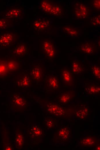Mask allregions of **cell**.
Wrapping results in <instances>:
<instances>
[{
	"label": "cell",
	"mask_w": 100,
	"mask_h": 150,
	"mask_svg": "<svg viewBox=\"0 0 100 150\" xmlns=\"http://www.w3.org/2000/svg\"><path fill=\"white\" fill-rule=\"evenodd\" d=\"M100 16L98 15L92 17L90 20V23L94 26H98L100 24Z\"/></svg>",
	"instance_id": "cell-26"
},
{
	"label": "cell",
	"mask_w": 100,
	"mask_h": 150,
	"mask_svg": "<svg viewBox=\"0 0 100 150\" xmlns=\"http://www.w3.org/2000/svg\"><path fill=\"white\" fill-rule=\"evenodd\" d=\"M85 90L88 94L95 95L100 93V88L99 86L97 84H91L86 87Z\"/></svg>",
	"instance_id": "cell-16"
},
{
	"label": "cell",
	"mask_w": 100,
	"mask_h": 150,
	"mask_svg": "<svg viewBox=\"0 0 100 150\" xmlns=\"http://www.w3.org/2000/svg\"><path fill=\"white\" fill-rule=\"evenodd\" d=\"M46 82L48 87L52 90L59 89V82L57 78L54 76L50 75L46 78Z\"/></svg>",
	"instance_id": "cell-12"
},
{
	"label": "cell",
	"mask_w": 100,
	"mask_h": 150,
	"mask_svg": "<svg viewBox=\"0 0 100 150\" xmlns=\"http://www.w3.org/2000/svg\"><path fill=\"white\" fill-rule=\"evenodd\" d=\"M73 13L75 17L78 19H84L88 18L91 11L86 5L79 1H75L73 4Z\"/></svg>",
	"instance_id": "cell-2"
},
{
	"label": "cell",
	"mask_w": 100,
	"mask_h": 150,
	"mask_svg": "<svg viewBox=\"0 0 100 150\" xmlns=\"http://www.w3.org/2000/svg\"><path fill=\"white\" fill-rule=\"evenodd\" d=\"M97 45L94 41H88L81 43L79 46L80 51L86 54L93 55L96 52Z\"/></svg>",
	"instance_id": "cell-4"
},
{
	"label": "cell",
	"mask_w": 100,
	"mask_h": 150,
	"mask_svg": "<svg viewBox=\"0 0 100 150\" xmlns=\"http://www.w3.org/2000/svg\"><path fill=\"white\" fill-rule=\"evenodd\" d=\"M97 150H100V145L97 146L96 148Z\"/></svg>",
	"instance_id": "cell-30"
},
{
	"label": "cell",
	"mask_w": 100,
	"mask_h": 150,
	"mask_svg": "<svg viewBox=\"0 0 100 150\" xmlns=\"http://www.w3.org/2000/svg\"><path fill=\"white\" fill-rule=\"evenodd\" d=\"M70 134V130L68 127L64 126L58 130L57 133L58 140L64 141L68 139Z\"/></svg>",
	"instance_id": "cell-14"
},
{
	"label": "cell",
	"mask_w": 100,
	"mask_h": 150,
	"mask_svg": "<svg viewBox=\"0 0 100 150\" xmlns=\"http://www.w3.org/2000/svg\"><path fill=\"white\" fill-rule=\"evenodd\" d=\"M63 31L68 35L73 37L79 35L78 30L70 25H66L63 28Z\"/></svg>",
	"instance_id": "cell-18"
},
{
	"label": "cell",
	"mask_w": 100,
	"mask_h": 150,
	"mask_svg": "<svg viewBox=\"0 0 100 150\" xmlns=\"http://www.w3.org/2000/svg\"><path fill=\"white\" fill-rule=\"evenodd\" d=\"M75 115L76 117L79 119H86L89 115V109L88 107L84 106L80 108L75 111Z\"/></svg>",
	"instance_id": "cell-17"
},
{
	"label": "cell",
	"mask_w": 100,
	"mask_h": 150,
	"mask_svg": "<svg viewBox=\"0 0 100 150\" xmlns=\"http://www.w3.org/2000/svg\"><path fill=\"white\" fill-rule=\"evenodd\" d=\"M41 7L46 13L60 17L64 14L63 9L59 4L51 1L44 0L41 3Z\"/></svg>",
	"instance_id": "cell-1"
},
{
	"label": "cell",
	"mask_w": 100,
	"mask_h": 150,
	"mask_svg": "<svg viewBox=\"0 0 100 150\" xmlns=\"http://www.w3.org/2000/svg\"><path fill=\"white\" fill-rule=\"evenodd\" d=\"M75 95V93L74 91H67L60 94L58 98V101L61 104H66L73 99Z\"/></svg>",
	"instance_id": "cell-11"
},
{
	"label": "cell",
	"mask_w": 100,
	"mask_h": 150,
	"mask_svg": "<svg viewBox=\"0 0 100 150\" xmlns=\"http://www.w3.org/2000/svg\"><path fill=\"white\" fill-rule=\"evenodd\" d=\"M33 129L34 133L36 136H39L42 134V131L39 128L35 127Z\"/></svg>",
	"instance_id": "cell-29"
},
{
	"label": "cell",
	"mask_w": 100,
	"mask_h": 150,
	"mask_svg": "<svg viewBox=\"0 0 100 150\" xmlns=\"http://www.w3.org/2000/svg\"><path fill=\"white\" fill-rule=\"evenodd\" d=\"M45 124L48 128H52L55 125V120L52 118L49 117L46 118L45 119Z\"/></svg>",
	"instance_id": "cell-25"
},
{
	"label": "cell",
	"mask_w": 100,
	"mask_h": 150,
	"mask_svg": "<svg viewBox=\"0 0 100 150\" xmlns=\"http://www.w3.org/2000/svg\"><path fill=\"white\" fill-rule=\"evenodd\" d=\"M7 22L6 20L4 19H0V29H3L6 26Z\"/></svg>",
	"instance_id": "cell-28"
},
{
	"label": "cell",
	"mask_w": 100,
	"mask_h": 150,
	"mask_svg": "<svg viewBox=\"0 0 100 150\" xmlns=\"http://www.w3.org/2000/svg\"><path fill=\"white\" fill-rule=\"evenodd\" d=\"M31 83V80L29 76L26 74L20 75L17 78L16 83L20 87L28 86Z\"/></svg>",
	"instance_id": "cell-15"
},
{
	"label": "cell",
	"mask_w": 100,
	"mask_h": 150,
	"mask_svg": "<svg viewBox=\"0 0 100 150\" xmlns=\"http://www.w3.org/2000/svg\"><path fill=\"white\" fill-rule=\"evenodd\" d=\"M12 103L18 107L24 106L26 104V102L20 96L18 95H15L12 98Z\"/></svg>",
	"instance_id": "cell-19"
},
{
	"label": "cell",
	"mask_w": 100,
	"mask_h": 150,
	"mask_svg": "<svg viewBox=\"0 0 100 150\" xmlns=\"http://www.w3.org/2000/svg\"><path fill=\"white\" fill-rule=\"evenodd\" d=\"M50 21L47 18H38L33 23L34 29L39 31H43L46 30L49 27Z\"/></svg>",
	"instance_id": "cell-8"
},
{
	"label": "cell",
	"mask_w": 100,
	"mask_h": 150,
	"mask_svg": "<svg viewBox=\"0 0 100 150\" xmlns=\"http://www.w3.org/2000/svg\"><path fill=\"white\" fill-rule=\"evenodd\" d=\"M90 68L93 75L96 79L99 80L100 78L99 67L97 65L93 64L91 66Z\"/></svg>",
	"instance_id": "cell-24"
},
{
	"label": "cell",
	"mask_w": 100,
	"mask_h": 150,
	"mask_svg": "<svg viewBox=\"0 0 100 150\" xmlns=\"http://www.w3.org/2000/svg\"><path fill=\"white\" fill-rule=\"evenodd\" d=\"M6 61L7 66L9 71H15L19 69V65L16 61L10 60Z\"/></svg>",
	"instance_id": "cell-21"
},
{
	"label": "cell",
	"mask_w": 100,
	"mask_h": 150,
	"mask_svg": "<svg viewBox=\"0 0 100 150\" xmlns=\"http://www.w3.org/2000/svg\"><path fill=\"white\" fill-rule=\"evenodd\" d=\"M97 142V138L94 136H87L82 138L80 141V145L83 147L95 146Z\"/></svg>",
	"instance_id": "cell-10"
},
{
	"label": "cell",
	"mask_w": 100,
	"mask_h": 150,
	"mask_svg": "<svg viewBox=\"0 0 100 150\" xmlns=\"http://www.w3.org/2000/svg\"><path fill=\"white\" fill-rule=\"evenodd\" d=\"M47 109L50 113L57 116H64L70 113L69 109L55 103H48L47 105Z\"/></svg>",
	"instance_id": "cell-3"
},
{
	"label": "cell",
	"mask_w": 100,
	"mask_h": 150,
	"mask_svg": "<svg viewBox=\"0 0 100 150\" xmlns=\"http://www.w3.org/2000/svg\"><path fill=\"white\" fill-rule=\"evenodd\" d=\"M8 71L6 61L0 59V76H6L8 74Z\"/></svg>",
	"instance_id": "cell-23"
},
{
	"label": "cell",
	"mask_w": 100,
	"mask_h": 150,
	"mask_svg": "<svg viewBox=\"0 0 100 150\" xmlns=\"http://www.w3.org/2000/svg\"><path fill=\"white\" fill-rule=\"evenodd\" d=\"M42 49L44 54L49 58H53L55 56L56 50L54 45L50 40H46L43 42Z\"/></svg>",
	"instance_id": "cell-5"
},
{
	"label": "cell",
	"mask_w": 100,
	"mask_h": 150,
	"mask_svg": "<svg viewBox=\"0 0 100 150\" xmlns=\"http://www.w3.org/2000/svg\"><path fill=\"white\" fill-rule=\"evenodd\" d=\"M22 10L21 8H14L7 12L5 14L7 18H16L20 16L22 13Z\"/></svg>",
	"instance_id": "cell-20"
},
{
	"label": "cell",
	"mask_w": 100,
	"mask_h": 150,
	"mask_svg": "<svg viewBox=\"0 0 100 150\" xmlns=\"http://www.w3.org/2000/svg\"><path fill=\"white\" fill-rule=\"evenodd\" d=\"M15 35L12 33H5L0 36V45L7 46L11 45L15 40Z\"/></svg>",
	"instance_id": "cell-9"
},
{
	"label": "cell",
	"mask_w": 100,
	"mask_h": 150,
	"mask_svg": "<svg viewBox=\"0 0 100 150\" xmlns=\"http://www.w3.org/2000/svg\"><path fill=\"white\" fill-rule=\"evenodd\" d=\"M71 68L72 73L76 75L81 74L84 71L82 64L79 60L77 59L72 61Z\"/></svg>",
	"instance_id": "cell-13"
},
{
	"label": "cell",
	"mask_w": 100,
	"mask_h": 150,
	"mask_svg": "<svg viewBox=\"0 0 100 150\" xmlns=\"http://www.w3.org/2000/svg\"><path fill=\"white\" fill-rule=\"evenodd\" d=\"M92 5L96 10L100 11V0H94L92 1Z\"/></svg>",
	"instance_id": "cell-27"
},
{
	"label": "cell",
	"mask_w": 100,
	"mask_h": 150,
	"mask_svg": "<svg viewBox=\"0 0 100 150\" xmlns=\"http://www.w3.org/2000/svg\"><path fill=\"white\" fill-rule=\"evenodd\" d=\"M30 74L34 81L40 82L43 78V67L41 65H37L33 66L31 69Z\"/></svg>",
	"instance_id": "cell-7"
},
{
	"label": "cell",
	"mask_w": 100,
	"mask_h": 150,
	"mask_svg": "<svg viewBox=\"0 0 100 150\" xmlns=\"http://www.w3.org/2000/svg\"><path fill=\"white\" fill-rule=\"evenodd\" d=\"M61 79L65 85L71 86L74 84V78L71 72L66 68H61L60 71Z\"/></svg>",
	"instance_id": "cell-6"
},
{
	"label": "cell",
	"mask_w": 100,
	"mask_h": 150,
	"mask_svg": "<svg viewBox=\"0 0 100 150\" xmlns=\"http://www.w3.org/2000/svg\"><path fill=\"white\" fill-rule=\"evenodd\" d=\"M26 47L24 44H20L16 46L13 52L16 56H22L26 54Z\"/></svg>",
	"instance_id": "cell-22"
}]
</instances>
